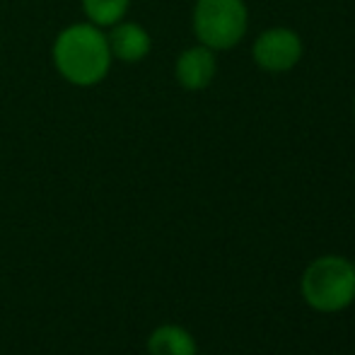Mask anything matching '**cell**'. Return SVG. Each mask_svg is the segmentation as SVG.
I'll use <instances>...</instances> for the list:
<instances>
[{
    "mask_svg": "<svg viewBox=\"0 0 355 355\" xmlns=\"http://www.w3.org/2000/svg\"><path fill=\"white\" fill-rule=\"evenodd\" d=\"M150 355H196V341L187 329L177 324H164L150 334Z\"/></svg>",
    "mask_w": 355,
    "mask_h": 355,
    "instance_id": "obj_7",
    "label": "cell"
},
{
    "mask_svg": "<svg viewBox=\"0 0 355 355\" xmlns=\"http://www.w3.org/2000/svg\"><path fill=\"white\" fill-rule=\"evenodd\" d=\"M128 3L131 0H83V8L92 24H97V27H114L126 15Z\"/></svg>",
    "mask_w": 355,
    "mask_h": 355,
    "instance_id": "obj_8",
    "label": "cell"
},
{
    "mask_svg": "<svg viewBox=\"0 0 355 355\" xmlns=\"http://www.w3.org/2000/svg\"><path fill=\"white\" fill-rule=\"evenodd\" d=\"M252 56L259 68L268 73H285L302 58V39L288 27H273L254 42Z\"/></svg>",
    "mask_w": 355,
    "mask_h": 355,
    "instance_id": "obj_4",
    "label": "cell"
},
{
    "mask_svg": "<svg viewBox=\"0 0 355 355\" xmlns=\"http://www.w3.org/2000/svg\"><path fill=\"white\" fill-rule=\"evenodd\" d=\"M353 112H355V102H353Z\"/></svg>",
    "mask_w": 355,
    "mask_h": 355,
    "instance_id": "obj_9",
    "label": "cell"
},
{
    "mask_svg": "<svg viewBox=\"0 0 355 355\" xmlns=\"http://www.w3.org/2000/svg\"><path fill=\"white\" fill-rule=\"evenodd\" d=\"M107 42H109V51H112V56H116L119 61H123V63L143 61V58L150 53V49H153L150 34L136 22L116 24L114 32L109 34Z\"/></svg>",
    "mask_w": 355,
    "mask_h": 355,
    "instance_id": "obj_6",
    "label": "cell"
},
{
    "mask_svg": "<svg viewBox=\"0 0 355 355\" xmlns=\"http://www.w3.org/2000/svg\"><path fill=\"white\" fill-rule=\"evenodd\" d=\"M218 63L208 46H191L177 58V80L187 89H206L213 83Z\"/></svg>",
    "mask_w": 355,
    "mask_h": 355,
    "instance_id": "obj_5",
    "label": "cell"
},
{
    "mask_svg": "<svg viewBox=\"0 0 355 355\" xmlns=\"http://www.w3.org/2000/svg\"><path fill=\"white\" fill-rule=\"evenodd\" d=\"M53 63L73 85L89 87L102 83L112 66L107 37L97 24H71L53 44Z\"/></svg>",
    "mask_w": 355,
    "mask_h": 355,
    "instance_id": "obj_1",
    "label": "cell"
},
{
    "mask_svg": "<svg viewBox=\"0 0 355 355\" xmlns=\"http://www.w3.org/2000/svg\"><path fill=\"white\" fill-rule=\"evenodd\" d=\"M249 10L244 0H198L193 8V32L213 51L237 46L247 34Z\"/></svg>",
    "mask_w": 355,
    "mask_h": 355,
    "instance_id": "obj_3",
    "label": "cell"
},
{
    "mask_svg": "<svg viewBox=\"0 0 355 355\" xmlns=\"http://www.w3.org/2000/svg\"><path fill=\"white\" fill-rule=\"evenodd\" d=\"M302 297L324 314L341 312L355 300V263L346 257H319L302 273Z\"/></svg>",
    "mask_w": 355,
    "mask_h": 355,
    "instance_id": "obj_2",
    "label": "cell"
}]
</instances>
